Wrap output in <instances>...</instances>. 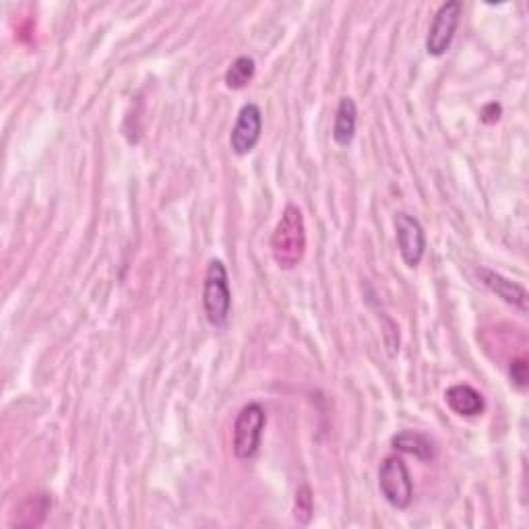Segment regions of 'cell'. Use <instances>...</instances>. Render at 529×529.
I'll return each mask as SVG.
<instances>
[{"label":"cell","instance_id":"obj_2","mask_svg":"<svg viewBox=\"0 0 529 529\" xmlns=\"http://www.w3.org/2000/svg\"><path fill=\"white\" fill-rule=\"evenodd\" d=\"M203 309L213 327H224L232 312V290H229L228 270L219 259L207 265L203 281Z\"/></svg>","mask_w":529,"mask_h":529},{"label":"cell","instance_id":"obj_9","mask_svg":"<svg viewBox=\"0 0 529 529\" xmlns=\"http://www.w3.org/2000/svg\"><path fill=\"white\" fill-rule=\"evenodd\" d=\"M444 402H447L449 408L455 413L465 418H475V416H480V413H484L486 410L484 395L470 385L449 387L447 391H444Z\"/></svg>","mask_w":529,"mask_h":529},{"label":"cell","instance_id":"obj_7","mask_svg":"<svg viewBox=\"0 0 529 529\" xmlns=\"http://www.w3.org/2000/svg\"><path fill=\"white\" fill-rule=\"evenodd\" d=\"M260 133H263V112L257 104H244L229 135L232 151L236 156H249L260 141Z\"/></svg>","mask_w":529,"mask_h":529},{"label":"cell","instance_id":"obj_6","mask_svg":"<svg viewBox=\"0 0 529 529\" xmlns=\"http://www.w3.org/2000/svg\"><path fill=\"white\" fill-rule=\"evenodd\" d=\"M395 236H397V249L403 263L416 270L422 263L426 252V234L420 221L410 216V213L400 211L395 216Z\"/></svg>","mask_w":529,"mask_h":529},{"label":"cell","instance_id":"obj_16","mask_svg":"<svg viewBox=\"0 0 529 529\" xmlns=\"http://www.w3.org/2000/svg\"><path fill=\"white\" fill-rule=\"evenodd\" d=\"M382 323H385V343L389 356H395L400 351V329L389 317H382Z\"/></svg>","mask_w":529,"mask_h":529},{"label":"cell","instance_id":"obj_17","mask_svg":"<svg viewBox=\"0 0 529 529\" xmlns=\"http://www.w3.org/2000/svg\"><path fill=\"white\" fill-rule=\"evenodd\" d=\"M501 114H503V108L498 104H488L482 108V122H486V125H493V122H496L498 118H501Z\"/></svg>","mask_w":529,"mask_h":529},{"label":"cell","instance_id":"obj_13","mask_svg":"<svg viewBox=\"0 0 529 529\" xmlns=\"http://www.w3.org/2000/svg\"><path fill=\"white\" fill-rule=\"evenodd\" d=\"M257 65L250 56H238L226 71V86L229 89H244L255 76Z\"/></svg>","mask_w":529,"mask_h":529},{"label":"cell","instance_id":"obj_5","mask_svg":"<svg viewBox=\"0 0 529 529\" xmlns=\"http://www.w3.org/2000/svg\"><path fill=\"white\" fill-rule=\"evenodd\" d=\"M462 11H463V5L459 3V0H449V3H443L439 6V11L434 13L432 25L431 29H428V36H426L428 55L431 56L447 55L451 44H453L459 21H462Z\"/></svg>","mask_w":529,"mask_h":529},{"label":"cell","instance_id":"obj_8","mask_svg":"<svg viewBox=\"0 0 529 529\" xmlns=\"http://www.w3.org/2000/svg\"><path fill=\"white\" fill-rule=\"evenodd\" d=\"M480 280L484 286L490 290V292H494L501 300H504L511 306H515L517 310L521 312H527V290L524 286H519V283L511 281L504 278V275L496 273L493 270H480L478 271Z\"/></svg>","mask_w":529,"mask_h":529},{"label":"cell","instance_id":"obj_10","mask_svg":"<svg viewBox=\"0 0 529 529\" xmlns=\"http://www.w3.org/2000/svg\"><path fill=\"white\" fill-rule=\"evenodd\" d=\"M356 127H358V106L351 97H341L335 112L333 141L340 145V148H348V145L354 141Z\"/></svg>","mask_w":529,"mask_h":529},{"label":"cell","instance_id":"obj_3","mask_svg":"<svg viewBox=\"0 0 529 529\" xmlns=\"http://www.w3.org/2000/svg\"><path fill=\"white\" fill-rule=\"evenodd\" d=\"M267 424V413L260 403H249L238 412L232 431V449L238 459H252L259 453L263 431Z\"/></svg>","mask_w":529,"mask_h":529},{"label":"cell","instance_id":"obj_1","mask_svg":"<svg viewBox=\"0 0 529 529\" xmlns=\"http://www.w3.org/2000/svg\"><path fill=\"white\" fill-rule=\"evenodd\" d=\"M306 252V226L300 207L286 205L271 236V255L281 270H294Z\"/></svg>","mask_w":529,"mask_h":529},{"label":"cell","instance_id":"obj_11","mask_svg":"<svg viewBox=\"0 0 529 529\" xmlns=\"http://www.w3.org/2000/svg\"><path fill=\"white\" fill-rule=\"evenodd\" d=\"M52 501L48 494H34L23 501L15 511L11 527H37L48 517Z\"/></svg>","mask_w":529,"mask_h":529},{"label":"cell","instance_id":"obj_12","mask_svg":"<svg viewBox=\"0 0 529 529\" xmlns=\"http://www.w3.org/2000/svg\"><path fill=\"white\" fill-rule=\"evenodd\" d=\"M391 444H393V449L402 451V453L418 457V459H422V462H431V459L436 457L434 441L431 439V436H426L422 432L403 431L391 439Z\"/></svg>","mask_w":529,"mask_h":529},{"label":"cell","instance_id":"obj_15","mask_svg":"<svg viewBox=\"0 0 529 529\" xmlns=\"http://www.w3.org/2000/svg\"><path fill=\"white\" fill-rule=\"evenodd\" d=\"M509 372H511V381L513 385L517 389H527L529 385V364H527V358H515L509 366Z\"/></svg>","mask_w":529,"mask_h":529},{"label":"cell","instance_id":"obj_14","mask_svg":"<svg viewBox=\"0 0 529 529\" xmlns=\"http://www.w3.org/2000/svg\"><path fill=\"white\" fill-rule=\"evenodd\" d=\"M312 493L309 486H302L298 488L296 493V503H294V519L298 521L300 525H306L312 517Z\"/></svg>","mask_w":529,"mask_h":529},{"label":"cell","instance_id":"obj_4","mask_svg":"<svg viewBox=\"0 0 529 529\" xmlns=\"http://www.w3.org/2000/svg\"><path fill=\"white\" fill-rule=\"evenodd\" d=\"M379 490L393 509H408L413 501V482L402 457L389 455L379 467Z\"/></svg>","mask_w":529,"mask_h":529}]
</instances>
